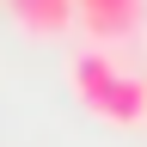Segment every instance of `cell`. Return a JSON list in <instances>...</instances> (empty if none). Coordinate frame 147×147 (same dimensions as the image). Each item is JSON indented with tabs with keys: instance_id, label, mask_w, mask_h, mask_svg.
I'll return each instance as SVG.
<instances>
[{
	"instance_id": "6da1fadb",
	"label": "cell",
	"mask_w": 147,
	"mask_h": 147,
	"mask_svg": "<svg viewBox=\"0 0 147 147\" xmlns=\"http://www.w3.org/2000/svg\"><path fill=\"white\" fill-rule=\"evenodd\" d=\"M67 86H74V98H80L92 117H104L117 129H135L147 117V80L123 74L117 61H110V49H74Z\"/></svg>"
},
{
	"instance_id": "7a4b0ae2",
	"label": "cell",
	"mask_w": 147,
	"mask_h": 147,
	"mask_svg": "<svg viewBox=\"0 0 147 147\" xmlns=\"http://www.w3.org/2000/svg\"><path fill=\"white\" fill-rule=\"evenodd\" d=\"M147 25V0H80V31L92 43H129Z\"/></svg>"
},
{
	"instance_id": "3957f363",
	"label": "cell",
	"mask_w": 147,
	"mask_h": 147,
	"mask_svg": "<svg viewBox=\"0 0 147 147\" xmlns=\"http://www.w3.org/2000/svg\"><path fill=\"white\" fill-rule=\"evenodd\" d=\"M12 18L31 37H61L80 25V0H12Z\"/></svg>"
}]
</instances>
